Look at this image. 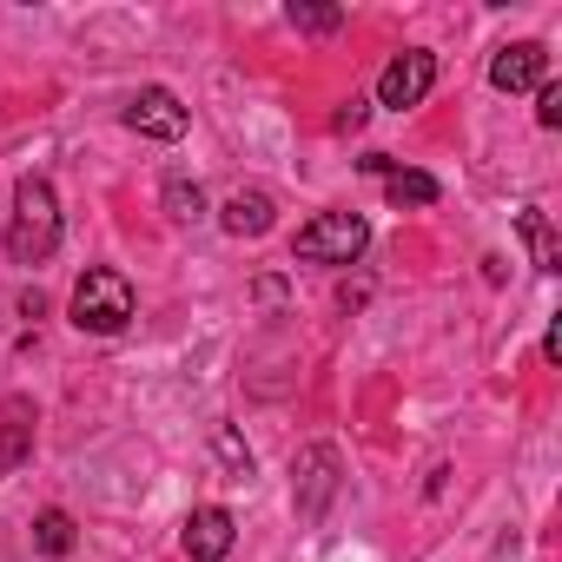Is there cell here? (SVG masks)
Returning <instances> with one entry per match:
<instances>
[{
  "mask_svg": "<svg viewBox=\"0 0 562 562\" xmlns=\"http://www.w3.org/2000/svg\"><path fill=\"white\" fill-rule=\"evenodd\" d=\"M8 251H14V265H47L60 251V199H54V186L41 172H21V186H14Z\"/></svg>",
  "mask_w": 562,
  "mask_h": 562,
  "instance_id": "6da1fadb",
  "label": "cell"
},
{
  "mask_svg": "<svg viewBox=\"0 0 562 562\" xmlns=\"http://www.w3.org/2000/svg\"><path fill=\"white\" fill-rule=\"evenodd\" d=\"M133 278L126 271H113V265H93L80 285H74V325L80 331H93V338H113V331H126L133 325Z\"/></svg>",
  "mask_w": 562,
  "mask_h": 562,
  "instance_id": "7a4b0ae2",
  "label": "cell"
},
{
  "mask_svg": "<svg viewBox=\"0 0 562 562\" xmlns=\"http://www.w3.org/2000/svg\"><path fill=\"white\" fill-rule=\"evenodd\" d=\"M364 245H371V218L364 212H318L312 225H299L292 258H305V265H358Z\"/></svg>",
  "mask_w": 562,
  "mask_h": 562,
  "instance_id": "3957f363",
  "label": "cell"
},
{
  "mask_svg": "<svg viewBox=\"0 0 562 562\" xmlns=\"http://www.w3.org/2000/svg\"><path fill=\"white\" fill-rule=\"evenodd\" d=\"M430 87H437V54H430V47H404V54L378 74V106L411 113V106L430 100Z\"/></svg>",
  "mask_w": 562,
  "mask_h": 562,
  "instance_id": "277c9868",
  "label": "cell"
},
{
  "mask_svg": "<svg viewBox=\"0 0 562 562\" xmlns=\"http://www.w3.org/2000/svg\"><path fill=\"white\" fill-rule=\"evenodd\" d=\"M292 496H299V516H305V522H325V509H331V496H338V450H331V443L299 450V463H292Z\"/></svg>",
  "mask_w": 562,
  "mask_h": 562,
  "instance_id": "5b68a950",
  "label": "cell"
},
{
  "mask_svg": "<svg viewBox=\"0 0 562 562\" xmlns=\"http://www.w3.org/2000/svg\"><path fill=\"white\" fill-rule=\"evenodd\" d=\"M126 126H133L139 139L179 146V139H186V126H192V113L179 106V93H172V87H139V93H133V106H126Z\"/></svg>",
  "mask_w": 562,
  "mask_h": 562,
  "instance_id": "8992f818",
  "label": "cell"
},
{
  "mask_svg": "<svg viewBox=\"0 0 562 562\" xmlns=\"http://www.w3.org/2000/svg\"><path fill=\"white\" fill-rule=\"evenodd\" d=\"M549 80V47L542 41H509L490 54V87L496 93H536Z\"/></svg>",
  "mask_w": 562,
  "mask_h": 562,
  "instance_id": "52a82bcc",
  "label": "cell"
},
{
  "mask_svg": "<svg viewBox=\"0 0 562 562\" xmlns=\"http://www.w3.org/2000/svg\"><path fill=\"white\" fill-rule=\"evenodd\" d=\"M179 542H186V555H192V562H225V555H232V542H238V522H232V509L205 503V509H192V516H186Z\"/></svg>",
  "mask_w": 562,
  "mask_h": 562,
  "instance_id": "ba28073f",
  "label": "cell"
},
{
  "mask_svg": "<svg viewBox=\"0 0 562 562\" xmlns=\"http://www.w3.org/2000/svg\"><path fill=\"white\" fill-rule=\"evenodd\" d=\"M358 166L384 179V199H391V205H437V179H430V172H411V166H397L391 153H371V159H358Z\"/></svg>",
  "mask_w": 562,
  "mask_h": 562,
  "instance_id": "9c48e42d",
  "label": "cell"
},
{
  "mask_svg": "<svg viewBox=\"0 0 562 562\" xmlns=\"http://www.w3.org/2000/svg\"><path fill=\"white\" fill-rule=\"evenodd\" d=\"M27 457H34V404L8 397V404H0V476L21 470Z\"/></svg>",
  "mask_w": 562,
  "mask_h": 562,
  "instance_id": "30bf717a",
  "label": "cell"
},
{
  "mask_svg": "<svg viewBox=\"0 0 562 562\" xmlns=\"http://www.w3.org/2000/svg\"><path fill=\"white\" fill-rule=\"evenodd\" d=\"M218 225H225L232 238H265V232H271V192L238 186V192L218 205Z\"/></svg>",
  "mask_w": 562,
  "mask_h": 562,
  "instance_id": "8fae6325",
  "label": "cell"
},
{
  "mask_svg": "<svg viewBox=\"0 0 562 562\" xmlns=\"http://www.w3.org/2000/svg\"><path fill=\"white\" fill-rule=\"evenodd\" d=\"M516 225H522V238H529V251H536V271H562V245H555V232H549V218H542V205H522L516 212Z\"/></svg>",
  "mask_w": 562,
  "mask_h": 562,
  "instance_id": "7c38bea8",
  "label": "cell"
},
{
  "mask_svg": "<svg viewBox=\"0 0 562 562\" xmlns=\"http://www.w3.org/2000/svg\"><path fill=\"white\" fill-rule=\"evenodd\" d=\"M159 205H166V218H179V225L205 218V192H199L192 179H166V186H159Z\"/></svg>",
  "mask_w": 562,
  "mask_h": 562,
  "instance_id": "4fadbf2b",
  "label": "cell"
},
{
  "mask_svg": "<svg viewBox=\"0 0 562 562\" xmlns=\"http://www.w3.org/2000/svg\"><path fill=\"white\" fill-rule=\"evenodd\" d=\"M34 549H41V555H67V549H74V516H67V509H47V516L34 522Z\"/></svg>",
  "mask_w": 562,
  "mask_h": 562,
  "instance_id": "5bb4252c",
  "label": "cell"
},
{
  "mask_svg": "<svg viewBox=\"0 0 562 562\" xmlns=\"http://www.w3.org/2000/svg\"><path fill=\"white\" fill-rule=\"evenodd\" d=\"M212 450H218V463H225L232 476H251V450L238 443V430H232V424H218V430H212Z\"/></svg>",
  "mask_w": 562,
  "mask_h": 562,
  "instance_id": "9a60e30c",
  "label": "cell"
},
{
  "mask_svg": "<svg viewBox=\"0 0 562 562\" xmlns=\"http://www.w3.org/2000/svg\"><path fill=\"white\" fill-rule=\"evenodd\" d=\"M338 21H345L338 8H292V27L299 34H338Z\"/></svg>",
  "mask_w": 562,
  "mask_h": 562,
  "instance_id": "2e32d148",
  "label": "cell"
},
{
  "mask_svg": "<svg viewBox=\"0 0 562 562\" xmlns=\"http://www.w3.org/2000/svg\"><path fill=\"white\" fill-rule=\"evenodd\" d=\"M536 126H542V133H555V126H562V87H555V80H542V87H536Z\"/></svg>",
  "mask_w": 562,
  "mask_h": 562,
  "instance_id": "e0dca14e",
  "label": "cell"
},
{
  "mask_svg": "<svg viewBox=\"0 0 562 562\" xmlns=\"http://www.w3.org/2000/svg\"><path fill=\"white\" fill-rule=\"evenodd\" d=\"M364 106H371V100H351V106H338V120H331V126H338V133H358V126H364Z\"/></svg>",
  "mask_w": 562,
  "mask_h": 562,
  "instance_id": "ac0fdd59",
  "label": "cell"
},
{
  "mask_svg": "<svg viewBox=\"0 0 562 562\" xmlns=\"http://www.w3.org/2000/svg\"><path fill=\"white\" fill-rule=\"evenodd\" d=\"M542 358H549V364L562 358V325H549V331H542Z\"/></svg>",
  "mask_w": 562,
  "mask_h": 562,
  "instance_id": "d6986e66",
  "label": "cell"
}]
</instances>
